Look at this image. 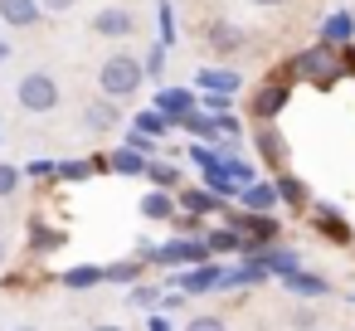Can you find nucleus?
I'll list each match as a JSON object with an SVG mask.
<instances>
[{
	"label": "nucleus",
	"mask_w": 355,
	"mask_h": 331,
	"mask_svg": "<svg viewBox=\"0 0 355 331\" xmlns=\"http://www.w3.org/2000/svg\"><path fill=\"white\" fill-rule=\"evenodd\" d=\"M287 78L292 83H311V88H336V83H345V59H340V49H331V44H306L302 54H292L287 64Z\"/></svg>",
	"instance_id": "f257e3e1"
},
{
	"label": "nucleus",
	"mask_w": 355,
	"mask_h": 331,
	"mask_svg": "<svg viewBox=\"0 0 355 331\" xmlns=\"http://www.w3.org/2000/svg\"><path fill=\"white\" fill-rule=\"evenodd\" d=\"M141 83H146V64H141L137 54H107L103 69H98V88H103V98H112V103L137 98Z\"/></svg>",
	"instance_id": "f03ea898"
},
{
	"label": "nucleus",
	"mask_w": 355,
	"mask_h": 331,
	"mask_svg": "<svg viewBox=\"0 0 355 331\" xmlns=\"http://www.w3.org/2000/svg\"><path fill=\"white\" fill-rule=\"evenodd\" d=\"M137 258H146V268H195V263H205V258H214V253H209L205 239L175 234V239H166V244H141Z\"/></svg>",
	"instance_id": "7ed1b4c3"
},
{
	"label": "nucleus",
	"mask_w": 355,
	"mask_h": 331,
	"mask_svg": "<svg viewBox=\"0 0 355 331\" xmlns=\"http://www.w3.org/2000/svg\"><path fill=\"white\" fill-rule=\"evenodd\" d=\"M219 219L239 229V239H243V258H248V253H263L268 244H277V239H282L277 214H258V210H224Z\"/></svg>",
	"instance_id": "20e7f679"
},
{
	"label": "nucleus",
	"mask_w": 355,
	"mask_h": 331,
	"mask_svg": "<svg viewBox=\"0 0 355 331\" xmlns=\"http://www.w3.org/2000/svg\"><path fill=\"white\" fill-rule=\"evenodd\" d=\"M15 103H20L25 112H35V117H49V112H59L64 88H59V78H54V74L35 69V74H25V78L15 83Z\"/></svg>",
	"instance_id": "39448f33"
},
{
	"label": "nucleus",
	"mask_w": 355,
	"mask_h": 331,
	"mask_svg": "<svg viewBox=\"0 0 355 331\" xmlns=\"http://www.w3.org/2000/svg\"><path fill=\"white\" fill-rule=\"evenodd\" d=\"M287 103H292V78H287V69H277V74H268V83H258L248 93V117L253 122H277Z\"/></svg>",
	"instance_id": "423d86ee"
},
{
	"label": "nucleus",
	"mask_w": 355,
	"mask_h": 331,
	"mask_svg": "<svg viewBox=\"0 0 355 331\" xmlns=\"http://www.w3.org/2000/svg\"><path fill=\"white\" fill-rule=\"evenodd\" d=\"M219 278H224V263L219 258H205L195 268H175L171 287H180L185 297H205V292H219Z\"/></svg>",
	"instance_id": "0eeeda50"
},
{
	"label": "nucleus",
	"mask_w": 355,
	"mask_h": 331,
	"mask_svg": "<svg viewBox=\"0 0 355 331\" xmlns=\"http://www.w3.org/2000/svg\"><path fill=\"white\" fill-rule=\"evenodd\" d=\"M306 214H311V229H316L326 244H336V248H350V244H355V229H350V219H345L336 205H311Z\"/></svg>",
	"instance_id": "6e6552de"
},
{
	"label": "nucleus",
	"mask_w": 355,
	"mask_h": 331,
	"mask_svg": "<svg viewBox=\"0 0 355 331\" xmlns=\"http://www.w3.org/2000/svg\"><path fill=\"white\" fill-rule=\"evenodd\" d=\"M253 151H258V161H263L272 176L287 171V156H292V151H287V137H282L272 122H258V127H253Z\"/></svg>",
	"instance_id": "1a4fd4ad"
},
{
	"label": "nucleus",
	"mask_w": 355,
	"mask_h": 331,
	"mask_svg": "<svg viewBox=\"0 0 355 331\" xmlns=\"http://www.w3.org/2000/svg\"><path fill=\"white\" fill-rule=\"evenodd\" d=\"M151 108H156V112H166L171 122H180L185 112H195V108H200V88H180V83H161V88H156V98H151Z\"/></svg>",
	"instance_id": "9d476101"
},
{
	"label": "nucleus",
	"mask_w": 355,
	"mask_h": 331,
	"mask_svg": "<svg viewBox=\"0 0 355 331\" xmlns=\"http://www.w3.org/2000/svg\"><path fill=\"white\" fill-rule=\"evenodd\" d=\"M64 244H69V229L64 224H49V219L30 214V224H25V248L30 253H59Z\"/></svg>",
	"instance_id": "9b49d317"
},
{
	"label": "nucleus",
	"mask_w": 355,
	"mask_h": 331,
	"mask_svg": "<svg viewBox=\"0 0 355 331\" xmlns=\"http://www.w3.org/2000/svg\"><path fill=\"white\" fill-rule=\"evenodd\" d=\"M205 49L219 54V59H234V54L248 49V35H243L239 25H229V20H214V25L205 30Z\"/></svg>",
	"instance_id": "f8f14e48"
},
{
	"label": "nucleus",
	"mask_w": 355,
	"mask_h": 331,
	"mask_svg": "<svg viewBox=\"0 0 355 331\" xmlns=\"http://www.w3.org/2000/svg\"><path fill=\"white\" fill-rule=\"evenodd\" d=\"M93 35H103V40H132L137 35V15L122 10V6H103L93 15Z\"/></svg>",
	"instance_id": "ddd939ff"
},
{
	"label": "nucleus",
	"mask_w": 355,
	"mask_h": 331,
	"mask_svg": "<svg viewBox=\"0 0 355 331\" xmlns=\"http://www.w3.org/2000/svg\"><path fill=\"white\" fill-rule=\"evenodd\" d=\"M175 205H180L185 214H200V219H205V214H224V210H229V200H219L209 185H180V190H175Z\"/></svg>",
	"instance_id": "4468645a"
},
{
	"label": "nucleus",
	"mask_w": 355,
	"mask_h": 331,
	"mask_svg": "<svg viewBox=\"0 0 355 331\" xmlns=\"http://www.w3.org/2000/svg\"><path fill=\"white\" fill-rule=\"evenodd\" d=\"M195 88L200 93H239L243 88V74L239 69H224V64H205V69H195Z\"/></svg>",
	"instance_id": "2eb2a0df"
},
{
	"label": "nucleus",
	"mask_w": 355,
	"mask_h": 331,
	"mask_svg": "<svg viewBox=\"0 0 355 331\" xmlns=\"http://www.w3.org/2000/svg\"><path fill=\"white\" fill-rule=\"evenodd\" d=\"M40 20H44L40 0H0V25L6 30H35Z\"/></svg>",
	"instance_id": "dca6fc26"
},
{
	"label": "nucleus",
	"mask_w": 355,
	"mask_h": 331,
	"mask_svg": "<svg viewBox=\"0 0 355 331\" xmlns=\"http://www.w3.org/2000/svg\"><path fill=\"white\" fill-rule=\"evenodd\" d=\"M69 292H93V287H103L107 282V268L103 263H69L64 273H54Z\"/></svg>",
	"instance_id": "f3484780"
},
{
	"label": "nucleus",
	"mask_w": 355,
	"mask_h": 331,
	"mask_svg": "<svg viewBox=\"0 0 355 331\" xmlns=\"http://www.w3.org/2000/svg\"><path fill=\"white\" fill-rule=\"evenodd\" d=\"M83 127L88 132H112V127H122V103H112V98H93L88 108H83Z\"/></svg>",
	"instance_id": "a211bd4d"
},
{
	"label": "nucleus",
	"mask_w": 355,
	"mask_h": 331,
	"mask_svg": "<svg viewBox=\"0 0 355 331\" xmlns=\"http://www.w3.org/2000/svg\"><path fill=\"white\" fill-rule=\"evenodd\" d=\"M175 127H180V132H185L190 142H209V146H219V142H224V132H219V117H209L205 108L185 112V117H180Z\"/></svg>",
	"instance_id": "6ab92c4d"
},
{
	"label": "nucleus",
	"mask_w": 355,
	"mask_h": 331,
	"mask_svg": "<svg viewBox=\"0 0 355 331\" xmlns=\"http://www.w3.org/2000/svg\"><path fill=\"white\" fill-rule=\"evenodd\" d=\"M321 44H331V49L355 44V15H350V10H331V15L321 20Z\"/></svg>",
	"instance_id": "aec40b11"
},
{
	"label": "nucleus",
	"mask_w": 355,
	"mask_h": 331,
	"mask_svg": "<svg viewBox=\"0 0 355 331\" xmlns=\"http://www.w3.org/2000/svg\"><path fill=\"white\" fill-rule=\"evenodd\" d=\"M272 185H277V200H282L287 210H311V185H306L302 176L277 171V176H272Z\"/></svg>",
	"instance_id": "412c9836"
},
{
	"label": "nucleus",
	"mask_w": 355,
	"mask_h": 331,
	"mask_svg": "<svg viewBox=\"0 0 355 331\" xmlns=\"http://www.w3.org/2000/svg\"><path fill=\"white\" fill-rule=\"evenodd\" d=\"M137 210H141V219H151V224H171L180 205H175V190H156V185H151Z\"/></svg>",
	"instance_id": "4be33fe9"
},
{
	"label": "nucleus",
	"mask_w": 355,
	"mask_h": 331,
	"mask_svg": "<svg viewBox=\"0 0 355 331\" xmlns=\"http://www.w3.org/2000/svg\"><path fill=\"white\" fill-rule=\"evenodd\" d=\"M282 200H277V185L272 180H253L239 190V210H258V214H272Z\"/></svg>",
	"instance_id": "5701e85b"
},
{
	"label": "nucleus",
	"mask_w": 355,
	"mask_h": 331,
	"mask_svg": "<svg viewBox=\"0 0 355 331\" xmlns=\"http://www.w3.org/2000/svg\"><path fill=\"white\" fill-rule=\"evenodd\" d=\"M292 297H326L331 292V278H321V273H306V268H297V273H287V278H277Z\"/></svg>",
	"instance_id": "b1692460"
},
{
	"label": "nucleus",
	"mask_w": 355,
	"mask_h": 331,
	"mask_svg": "<svg viewBox=\"0 0 355 331\" xmlns=\"http://www.w3.org/2000/svg\"><path fill=\"white\" fill-rule=\"evenodd\" d=\"M107 166H112V176H137V180H146L151 156H141V151H132V146H117V151H107Z\"/></svg>",
	"instance_id": "393cba45"
},
{
	"label": "nucleus",
	"mask_w": 355,
	"mask_h": 331,
	"mask_svg": "<svg viewBox=\"0 0 355 331\" xmlns=\"http://www.w3.org/2000/svg\"><path fill=\"white\" fill-rule=\"evenodd\" d=\"M205 244H209V253H214V258L243 253V239H239V229H234V224H214V229H205Z\"/></svg>",
	"instance_id": "a878e982"
},
{
	"label": "nucleus",
	"mask_w": 355,
	"mask_h": 331,
	"mask_svg": "<svg viewBox=\"0 0 355 331\" xmlns=\"http://www.w3.org/2000/svg\"><path fill=\"white\" fill-rule=\"evenodd\" d=\"M107 268V282H117V287H132V282H141L146 278V258H112V263H103Z\"/></svg>",
	"instance_id": "bb28decb"
},
{
	"label": "nucleus",
	"mask_w": 355,
	"mask_h": 331,
	"mask_svg": "<svg viewBox=\"0 0 355 331\" xmlns=\"http://www.w3.org/2000/svg\"><path fill=\"white\" fill-rule=\"evenodd\" d=\"M146 180H151L156 190H180V185H185V171H180L175 161H161V156H151V166H146Z\"/></svg>",
	"instance_id": "cd10ccee"
},
{
	"label": "nucleus",
	"mask_w": 355,
	"mask_h": 331,
	"mask_svg": "<svg viewBox=\"0 0 355 331\" xmlns=\"http://www.w3.org/2000/svg\"><path fill=\"white\" fill-rule=\"evenodd\" d=\"M258 258H263V268H268L272 278H287V273H297V268H302V258H297L292 248H282V244H268Z\"/></svg>",
	"instance_id": "c85d7f7f"
},
{
	"label": "nucleus",
	"mask_w": 355,
	"mask_h": 331,
	"mask_svg": "<svg viewBox=\"0 0 355 331\" xmlns=\"http://www.w3.org/2000/svg\"><path fill=\"white\" fill-rule=\"evenodd\" d=\"M132 127H137V132H146V137H156V142H161V137H166V132H171V127H175V122H171V117H166V112H156V108H141V112H137V117H132Z\"/></svg>",
	"instance_id": "c756f323"
},
{
	"label": "nucleus",
	"mask_w": 355,
	"mask_h": 331,
	"mask_svg": "<svg viewBox=\"0 0 355 331\" xmlns=\"http://www.w3.org/2000/svg\"><path fill=\"white\" fill-rule=\"evenodd\" d=\"M161 297H166V292H161V282H146V278L127 287V302H132V307H141V312H156V307H161Z\"/></svg>",
	"instance_id": "7c9ffc66"
},
{
	"label": "nucleus",
	"mask_w": 355,
	"mask_h": 331,
	"mask_svg": "<svg viewBox=\"0 0 355 331\" xmlns=\"http://www.w3.org/2000/svg\"><path fill=\"white\" fill-rule=\"evenodd\" d=\"M93 176V156H78V161H54V180H64V185H78V180H88Z\"/></svg>",
	"instance_id": "2f4dec72"
},
{
	"label": "nucleus",
	"mask_w": 355,
	"mask_h": 331,
	"mask_svg": "<svg viewBox=\"0 0 355 331\" xmlns=\"http://www.w3.org/2000/svg\"><path fill=\"white\" fill-rule=\"evenodd\" d=\"M156 30H161V44L166 49H175V6H171V0H156Z\"/></svg>",
	"instance_id": "473e14b6"
},
{
	"label": "nucleus",
	"mask_w": 355,
	"mask_h": 331,
	"mask_svg": "<svg viewBox=\"0 0 355 331\" xmlns=\"http://www.w3.org/2000/svg\"><path fill=\"white\" fill-rule=\"evenodd\" d=\"M20 185H25V171L15 161H0V200H15Z\"/></svg>",
	"instance_id": "72a5a7b5"
},
{
	"label": "nucleus",
	"mask_w": 355,
	"mask_h": 331,
	"mask_svg": "<svg viewBox=\"0 0 355 331\" xmlns=\"http://www.w3.org/2000/svg\"><path fill=\"white\" fill-rule=\"evenodd\" d=\"M200 108H205L209 117H229L234 98H229V93H200Z\"/></svg>",
	"instance_id": "f704fd0d"
},
{
	"label": "nucleus",
	"mask_w": 355,
	"mask_h": 331,
	"mask_svg": "<svg viewBox=\"0 0 355 331\" xmlns=\"http://www.w3.org/2000/svg\"><path fill=\"white\" fill-rule=\"evenodd\" d=\"M122 146H132V151H141V156H156V137H146V132H137V127H127V137H122Z\"/></svg>",
	"instance_id": "c9c22d12"
},
{
	"label": "nucleus",
	"mask_w": 355,
	"mask_h": 331,
	"mask_svg": "<svg viewBox=\"0 0 355 331\" xmlns=\"http://www.w3.org/2000/svg\"><path fill=\"white\" fill-rule=\"evenodd\" d=\"M141 64H146V78H161V74H166V44L156 40V44L146 49V59H141Z\"/></svg>",
	"instance_id": "e433bc0d"
},
{
	"label": "nucleus",
	"mask_w": 355,
	"mask_h": 331,
	"mask_svg": "<svg viewBox=\"0 0 355 331\" xmlns=\"http://www.w3.org/2000/svg\"><path fill=\"white\" fill-rule=\"evenodd\" d=\"M180 331H229V326H224V316H190Z\"/></svg>",
	"instance_id": "4c0bfd02"
},
{
	"label": "nucleus",
	"mask_w": 355,
	"mask_h": 331,
	"mask_svg": "<svg viewBox=\"0 0 355 331\" xmlns=\"http://www.w3.org/2000/svg\"><path fill=\"white\" fill-rule=\"evenodd\" d=\"M20 171H25V180H54V161H30Z\"/></svg>",
	"instance_id": "58836bf2"
},
{
	"label": "nucleus",
	"mask_w": 355,
	"mask_h": 331,
	"mask_svg": "<svg viewBox=\"0 0 355 331\" xmlns=\"http://www.w3.org/2000/svg\"><path fill=\"white\" fill-rule=\"evenodd\" d=\"M146 331H175V321H171V316L156 307V312H146Z\"/></svg>",
	"instance_id": "ea45409f"
},
{
	"label": "nucleus",
	"mask_w": 355,
	"mask_h": 331,
	"mask_svg": "<svg viewBox=\"0 0 355 331\" xmlns=\"http://www.w3.org/2000/svg\"><path fill=\"white\" fill-rule=\"evenodd\" d=\"M40 6H44V15H73L78 0H40Z\"/></svg>",
	"instance_id": "a19ab883"
},
{
	"label": "nucleus",
	"mask_w": 355,
	"mask_h": 331,
	"mask_svg": "<svg viewBox=\"0 0 355 331\" xmlns=\"http://www.w3.org/2000/svg\"><path fill=\"white\" fill-rule=\"evenodd\" d=\"M10 54H15V44H10L6 35H0V64H10Z\"/></svg>",
	"instance_id": "79ce46f5"
},
{
	"label": "nucleus",
	"mask_w": 355,
	"mask_h": 331,
	"mask_svg": "<svg viewBox=\"0 0 355 331\" xmlns=\"http://www.w3.org/2000/svg\"><path fill=\"white\" fill-rule=\"evenodd\" d=\"M88 331H127V326H117V321H93Z\"/></svg>",
	"instance_id": "37998d69"
},
{
	"label": "nucleus",
	"mask_w": 355,
	"mask_h": 331,
	"mask_svg": "<svg viewBox=\"0 0 355 331\" xmlns=\"http://www.w3.org/2000/svg\"><path fill=\"white\" fill-rule=\"evenodd\" d=\"M248 6H263V10H272V6H287V0H248Z\"/></svg>",
	"instance_id": "c03bdc74"
},
{
	"label": "nucleus",
	"mask_w": 355,
	"mask_h": 331,
	"mask_svg": "<svg viewBox=\"0 0 355 331\" xmlns=\"http://www.w3.org/2000/svg\"><path fill=\"white\" fill-rule=\"evenodd\" d=\"M0 268H6V239H0Z\"/></svg>",
	"instance_id": "a18cd8bd"
},
{
	"label": "nucleus",
	"mask_w": 355,
	"mask_h": 331,
	"mask_svg": "<svg viewBox=\"0 0 355 331\" xmlns=\"http://www.w3.org/2000/svg\"><path fill=\"white\" fill-rule=\"evenodd\" d=\"M10 331H40V326H10Z\"/></svg>",
	"instance_id": "49530a36"
},
{
	"label": "nucleus",
	"mask_w": 355,
	"mask_h": 331,
	"mask_svg": "<svg viewBox=\"0 0 355 331\" xmlns=\"http://www.w3.org/2000/svg\"><path fill=\"white\" fill-rule=\"evenodd\" d=\"M345 302H350V307H355V292H345Z\"/></svg>",
	"instance_id": "de8ad7c7"
}]
</instances>
